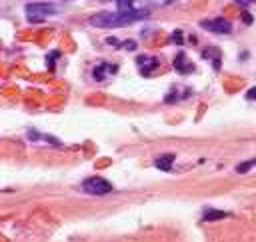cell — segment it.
Masks as SVG:
<instances>
[{
  "instance_id": "30bf717a",
  "label": "cell",
  "mask_w": 256,
  "mask_h": 242,
  "mask_svg": "<svg viewBox=\"0 0 256 242\" xmlns=\"http://www.w3.org/2000/svg\"><path fill=\"white\" fill-rule=\"evenodd\" d=\"M132 4H134V0H116V6H118V10H120V12L134 10V8H132Z\"/></svg>"
},
{
  "instance_id": "3957f363",
  "label": "cell",
  "mask_w": 256,
  "mask_h": 242,
  "mask_svg": "<svg viewBox=\"0 0 256 242\" xmlns=\"http://www.w3.org/2000/svg\"><path fill=\"white\" fill-rule=\"evenodd\" d=\"M52 14H56V6L48 4V2H34V4L26 6V16L30 22H40Z\"/></svg>"
},
{
  "instance_id": "277c9868",
  "label": "cell",
  "mask_w": 256,
  "mask_h": 242,
  "mask_svg": "<svg viewBox=\"0 0 256 242\" xmlns=\"http://www.w3.org/2000/svg\"><path fill=\"white\" fill-rule=\"evenodd\" d=\"M200 26H202L204 30L214 32V34H230V32H232V24H230V20H226V18H222V16H218V18H210V20H202Z\"/></svg>"
},
{
  "instance_id": "52a82bcc",
  "label": "cell",
  "mask_w": 256,
  "mask_h": 242,
  "mask_svg": "<svg viewBox=\"0 0 256 242\" xmlns=\"http://www.w3.org/2000/svg\"><path fill=\"white\" fill-rule=\"evenodd\" d=\"M174 68H176L178 72H182V74H188V72L194 70V66L190 64V60L186 58L184 52H178V54H176V58H174Z\"/></svg>"
},
{
  "instance_id": "4fadbf2b",
  "label": "cell",
  "mask_w": 256,
  "mask_h": 242,
  "mask_svg": "<svg viewBox=\"0 0 256 242\" xmlns=\"http://www.w3.org/2000/svg\"><path fill=\"white\" fill-rule=\"evenodd\" d=\"M172 40H176V42H182V34H180V30H176V32L172 34Z\"/></svg>"
},
{
  "instance_id": "8992f818",
  "label": "cell",
  "mask_w": 256,
  "mask_h": 242,
  "mask_svg": "<svg viewBox=\"0 0 256 242\" xmlns=\"http://www.w3.org/2000/svg\"><path fill=\"white\" fill-rule=\"evenodd\" d=\"M118 70V66H112V64H108V62H100V64H96L94 66V70H92V76H94V80H106L110 74H114Z\"/></svg>"
},
{
  "instance_id": "5bb4252c",
  "label": "cell",
  "mask_w": 256,
  "mask_h": 242,
  "mask_svg": "<svg viewBox=\"0 0 256 242\" xmlns=\"http://www.w3.org/2000/svg\"><path fill=\"white\" fill-rule=\"evenodd\" d=\"M238 4H242V6H248V4H252V2H256V0H236Z\"/></svg>"
},
{
  "instance_id": "8fae6325",
  "label": "cell",
  "mask_w": 256,
  "mask_h": 242,
  "mask_svg": "<svg viewBox=\"0 0 256 242\" xmlns=\"http://www.w3.org/2000/svg\"><path fill=\"white\" fill-rule=\"evenodd\" d=\"M252 166H256V158H252V160H248V162H244V164H238V166H236V172H248Z\"/></svg>"
},
{
  "instance_id": "9c48e42d",
  "label": "cell",
  "mask_w": 256,
  "mask_h": 242,
  "mask_svg": "<svg viewBox=\"0 0 256 242\" xmlns=\"http://www.w3.org/2000/svg\"><path fill=\"white\" fill-rule=\"evenodd\" d=\"M228 214L226 212H222V210H214V208H206L204 210V214H202V220H216V218H226Z\"/></svg>"
},
{
  "instance_id": "7a4b0ae2",
  "label": "cell",
  "mask_w": 256,
  "mask_h": 242,
  "mask_svg": "<svg viewBox=\"0 0 256 242\" xmlns=\"http://www.w3.org/2000/svg\"><path fill=\"white\" fill-rule=\"evenodd\" d=\"M82 190L88 192V194H96V196H104V194H110L114 190V186L104 180L102 176H90L82 182Z\"/></svg>"
},
{
  "instance_id": "6da1fadb",
  "label": "cell",
  "mask_w": 256,
  "mask_h": 242,
  "mask_svg": "<svg viewBox=\"0 0 256 242\" xmlns=\"http://www.w3.org/2000/svg\"><path fill=\"white\" fill-rule=\"evenodd\" d=\"M148 12L146 10H128V12H96L90 16V24L96 28H120V26H128L132 22H138L142 18H146Z\"/></svg>"
},
{
  "instance_id": "ba28073f",
  "label": "cell",
  "mask_w": 256,
  "mask_h": 242,
  "mask_svg": "<svg viewBox=\"0 0 256 242\" xmlns=\"http://www.w3.org/2000/svg\"><path fill=\"white\" fill-rule=\"evenodd\" d=\"M174 160H176V156H174V154H162V156H158V158L154 160V166L166 172V170H170V168H172Z\"/></svg>"
},
{
  "instance_id": "7c38bea8",
  "label": "cell",
  "mask_w": 256,
  "mask_h": 242,
  "mask_svg": "<svg viewBox=\"0 0 256 242\" xmlns=\"http://www.w3.org/2000/svg\"><path fill=\"white\" fill-rule=\"evenodd\" d=\"M246 98H248V100H256V88H250V90L246 92Z\"/></svg>"
},
{
  "instance_id": "5b68a950",
  "label": "cell",
  "mask_w": 256,
  "mask_h": 242,
  "mask_svg": "<svg viewBox=\"0 0 256 242\" xmlns=\"http://www.w3.org/2000/svg\"><path fill=\"white\" fill-rule=\"evenodd\" d=\"M136 64H138L140 74L150 76V74L160 66V60H158L156 56H148V54H144V56H138V58H136Z\"/></svg>"
}]
</instances>
